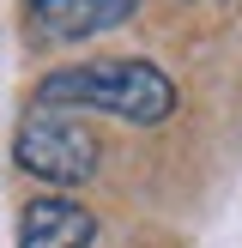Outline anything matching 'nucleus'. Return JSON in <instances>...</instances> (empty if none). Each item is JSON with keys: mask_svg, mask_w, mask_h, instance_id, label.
Returning <instances> with one entry per match:
<instances>
[{"mask_svg": "<svg viewBox=\"0 0 242 248\" xmlns=\"http://www.w3.org/2000/svg\"><path fill=\"white\" fill-rule=\"evenodd\" d=\"M36 103L43 109H91V115H115L133 121V127H157V121L176 115L182 91L164 67L151 61H133V55H109V61H73V67L43 73L36 85Z\"/></svg>", "mask_w": 242, "mask_h": 248, "instance_id": "obj_1", "label": "nucleus"}, {"mask_svg": "<svg viewBox=\"0 0 242 248\" xmlns=\"http://www.w3.org/2000/svg\"><path fill=\"white\" fill-rule=\"evenodd\" d=\"M12 164L24 176L48 182V188H85L97 176V164H103V152H97V133L79 115L30 103L24 121H18V133H12Z\"/></svg>", "mask_w": 242, "mask_h": 248, "instance_id": "obj_2", "label": "nucleus"}, {"mask_svg": "<svg viewBox=\"0 0 242 248\" xmlns=\"http://www.w3.org/2000/svg\"><path fill=\"white\" fill-rule=\"evenodd\" d=\"M139 6L145 0H24V31L36 48H67L103 31H121Z\"/></svg>", "mask_w": 242, "mask_h": 248, "instance_id": "obj_3", "label": "nucleus"}, {"mask_svg": "<svg viewBox=\"0 0 242 248\" xmlns=\"http://www.w3.org/2000/svg\"><path fill=\"white\" fill-rule=\"evenodd\" d=\"M97 242V212L67 194H36L18 212V248H91Z\"/></svg>", "mask_w": 242, "mask_h": 248, "instance_id": "obj_4", "label": "nucleus"}]
</instances>
